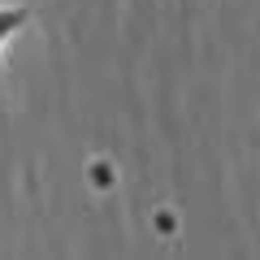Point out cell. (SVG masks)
<instances>
[{
  "label": "cell",
  "mask_w": 260,
  "mask_h": 260,
  "mask_svg": "<svg viewBox=\"0 0 260 260\" xmlns=\"http://www.w3.org/2000/svg\"><path fill=\"white\" fill-rule=\"evenodd\" d=\"M26 22H30V5H0V56H5V44H9Z\"/></svg>",
  "instance_id": "6da1fadb"
}]
</instances>
